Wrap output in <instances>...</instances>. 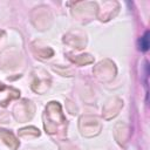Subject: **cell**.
<instances>
[{
	"label": "cell",
	"instance_id": "6da1fadb",
	"mask_svg": "<svg viewBox=\"0 0 150 150\" xmlns=\"http://www.w3.org/2000/svg\"><path fill=\"white\" fill-rule=\"evenodd\" d=\"M138 46H139V49L143 52H146L149 49V30H146L144 35L138 40Z\"/></svg>",
	"mask_w": 150,
	"mask_h": 150
}]
</instances>
